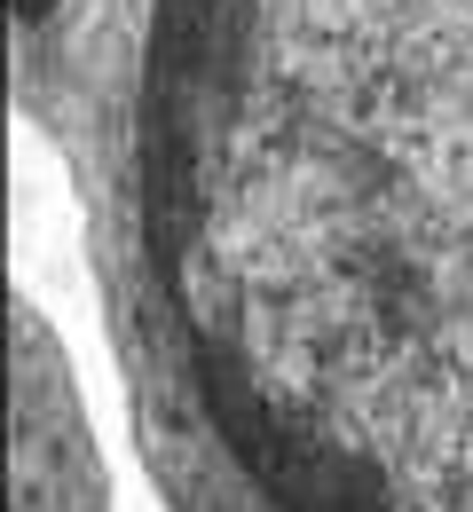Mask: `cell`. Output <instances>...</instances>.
<instances>
[{
  "label": "cell",
  "instance_id": "cell-1",
  "mask_svg": "<svg viewBox=\"0 0 473 512\" xmlns=\"http://www.w3.org/2000/svg\"><path fill=\"white\" fill-rule=\"evenodd\" d=\"M48 8H56V0H16V16H48Z\"/></svg>",
  "mask_w": 473,
  "mask_h": 512
}]
</instances>
